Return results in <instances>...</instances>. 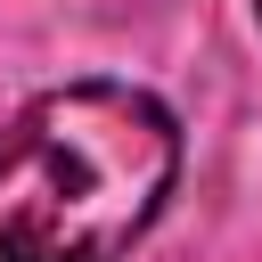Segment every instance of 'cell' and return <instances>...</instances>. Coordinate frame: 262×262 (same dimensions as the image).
I'll return each mask as SVG.
<instances>
[{
	"label": "cell",
	"mask_w": 262,
	"mask_h": 262,
	"mask_svg": "<svg viewBox=\"0 0 262 262\" xmlns=\"http://www.w3.org/2000/svg\"><path fill=\"white\" fill-rule=\"evenodd\" d=\"M180 180V123L139 82H57L0 131V262H123Z\"/></svg>",
	"instance_id": "cell-1"
},
{
	"label": "cell",
	"mask_w": 262,
	"mask_h": 262,
	"mask_svg": "<svg viewBox=\"0 0 262 262\" xmlns=\"http://www.w3.org/2000/svg\"><path fill=\"white\" fill-rule=\"evenodd\" d=\"M254 16H262V0H254Z\"/></svg>",
	"instance_id": "cell-2"
}]
</instances>
